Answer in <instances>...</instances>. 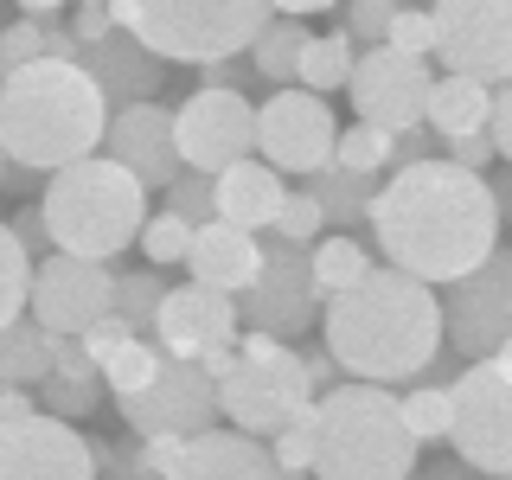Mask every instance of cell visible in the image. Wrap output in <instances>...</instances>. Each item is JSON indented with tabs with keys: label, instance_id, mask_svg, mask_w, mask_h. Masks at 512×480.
<instances>
[{
	"label": "cell",
	"instance_id": "cell-1",
	"mask_svg": "<svg viewBox=\"0 0 512 480\" xmlns=\"http://www.w3.org/2000/svg\"><path fill=\"white\" fill-rule=\"evenodd\" d=\"M365 224L378 231L391 269L416 282H455L500 250V199H493L487 173H461L442 154L397 167L372 192Z\"/></svg>",
	"mask_w": 512,
	"mask_h": 480
},
{
	"label": "cell",
	"instance_id": "cell-2",
	"mask_svg": "<svg viewBox=\"0 0 512 480\" xmlns=\"http://www.w3.org/2000/svg\"><path fill=\"white\" fill-rule=\"evenodd\" d=\"M320 333L352 384H404L442 352V308L429 282L372 263L346 295L320 301Z\"/></svg>",
	"mask_w": 512,
	"mask_h": 480
},
{
	"label": "cell",
	"instance_id": "cell-3",
	"mask_svg": "<svg viewBox=\"0 0 512 480\" xmlns=\"http://www.w3.org/2000/svg\"><path fill=\"white\" fill-rule=\"evenodd\" d=\"M109 103L71 58H39L0 77V160L26 173H58L103 148Z\"/></svg>",
	"mask_w": 512,
	"mask_h": 480
},
{
	"label": "cell",
	"instance_id": "cell-4",
	"mask_svg": "<svg viewBox=\"0 0 512 480\" xmlns=\"http://www.w3.org/2000/svg\"><path fill=\"white\" fill-rule=\"evenodd\" d=\"M39 218L52 231L58 256H84V263H109L135 244L141 218H148V192H141L109 154H84L45 180Z\"/></svg>",
	"mask_w": 512,
	"mask_h": 480
},
{
	"label": "cell",
	"instance_id": "cell-5",
	"mask_svg": "<svg viewBox=\"0 0 512 480\" xmlns=\"http://www.w3.org/2000/svg\"><path fill=\"white\" fill-rule=\"evenodd\" d=\"M416 448L384 384H333L314 397V480H410Z\"/></svg>",
	"mask_w": 512,
	"mask_h": 480
},
{
	"label": "cell",
	"instance_id": "cell-6",
	"mask_svg": "<svg viewBox=\"0 0 512 480\" xmlns=\"http://www.w3.org/2000/svg\"><path fill=\"white\" fill-rule=\"evenodd\" d=\"M109 20L160 64H218L244 58L276 13L269 0H109Z\"/></svg>",
	"mask_w": 512,
	"mask_h": 480
},
{
	"label": "cell",
	"instance_id": "cell-7",
	"mask_svg": "<svg viewBox=\"0 0 512 480\" xmlns=\"http://www.w3.org/2000/svg\"><path fill=\"white\" fill-rule=\"evenodd\" d=\"M212 391L224 423L256 442H269L282 423L314 410V384L301 372V352L288 340H269V333H237L231 365L212 378Z\"/></svg>",
	"mask_w": 512,
	"mask_h": 480
},
{
	"label": "cell",
	"instance_id": "cell-8",
	"mask_svg": "<svg viewBox=\"0 0 512 480\" xmlns=\"http://www.w3.org/2000/svg\"><path fill=\"white\" fill-rule=\"evenodd\" d=\"M448 448L487 480L512 474V352L474 359L455 372V384H448Z\"/></svg>",
	"mask_w": 512,
	"mask_h": 480
},
{
	"label": "cell",
	"instance_id": "cell-9",
	"mask_svg": "<svg viewBox=\"0 0 512 480\" xmlns=\"http://www.w3.org/2000/svg\"><path fill=\"white\" fill-rule=\"evenodd\" d=\"M436 308H442V346L461 365L500 359L512 346V256L493 250L487 263H474L468 276L448 282V295Z\"/></svg>",
	"mask_w": 512,
	"mask_h": 480
},
{
	"label": "cell",
	"instance_id": "cell-10",
	"mask_svg": "<svg viewBox=\"0 0 512 480\" xmlns=\"http://www.w3.org/2000/svg\"><path fill=\"white\" fill-rule=\"evenodd\" d=\"M429 58L448 64V77L506 84L512 77V0H429Z\"/></svg>",
	"mask_w": 512,
	"mask_h": 480
},
{
	"label": "cell",
	"instance_id": "cell-11",
	"mask_svg": "<svg viewBox=\"0 0 512 480\" xmlns=\"http://www.w3.org/2000/svg\"><path fill=\"white\" fill-rule=\"evenodd\" d=\"M237 327L269 333V340H288V333H308L320 320V295L308 276V250L282 244V237H256V282L231 295Z\"/></svg>",
	"mask_w": 512,
	"mask_h": 480
},
{
	"label": "cell",
	"instance_id": "cell-12",
	"mask_svg": "<svg viewBox=\"0 0 512 480\" xmlns=\"http://www.w3.org/2000/svg\"><path fill=\"white\" fill-rule=\"evenodd\" d=\"M173 148L186 173H224L256 154V109L244 90H192L173 109Z\"/></svg>",
	"mask_w": 512,
	"mask_h": 480
},
{
	"label": "cell",
	"instance_id": "cell-13",
	"mask_svg": "<svg viewBox=\"0 0 512 480\" xmlns=\"http://www.w3.org/2000/svg\"><path fill=\"white\" fill-rule=\"evenodd\" d=\"M109 295H116V269L109 263H84V256H39L26 282V314L39 320L58 340H77L96 320L109 314Z\"/></svg>",
	"mask_w": 512,
	"mask_h": 480
},
{
	"label": "cell",
	"instance_id": "cell-14",
	"mask_svg": "<svg viewBox=\"0 0 512 480\" xmlns=\"http://www.w3.org/2000/svg\"><path fill=\"white\" fill-rule=\"evenodd\" d=\"M116 410L135 436H199V429H218V391L192 359H160L154 378L135 397H116Z\"/></svg>",
	"mask_w": 512,
	"mask_h": 480
},
{
	"label": "cell",
	"instance_id": "cell-15",
	"mask_svg": "<svg viewBox=\"0 0 512 480\" xmlns=\"http://www.w3.org/2000/svg\"><path fill=\"white\" fill-rule=\"evenodd\" d=\"M436 84L429 58H404L391 45H372V52L352 58V109H359L365 128H384V135H404V128H423V96Z\"/></svg>",
	"mask_w": 512,
	"mask_h": 480
},
{
	"label": "cell",
	"instance_id": "cell-16",
	"mask_svg": "<svg viewBox=\"0 0 512 480\" xmlns=\"http://www.w3.org/2000/svg\"><path fill=\"white\" fill-rule=\"evenodd\" d=\"M333 135H340V122H333L327 96L269 90V103L256 109V148H263V167L276 173H314L333 154Z\"/></svg>",
	"mask_w": 512,
	"mask_h": 480
},
{
	"label": "cell",
	"instance_id": "cell-17",
	"mask_svg": "<svg viewBox=\"0 0 512 480\" xmlns=\"http://www.w3.org/2000/svg\"><path fill=\"white\" fill-rule=\"evenodd\" d=\"M0 480H96L90 436L58 416H20L0 423Z\"/></svg>",
	"mask_w": 512,
	"mask_h": 480
},
{
	"label": "cell",
	"instance_id": "cell-18",
	"mask_svg": "<svg viewBox=\"0 0 512 480\" xmlns=\"http://www.w3.org/2000/svg\"><path fill=\"white\" fill-rule=\"evenodd\" d=\"M103 154L135 180L141 192H167L180 180V148H173V109L160 103H128V109H109V128H103Z\"/></svg>",
	"mask_w": 512,
	"mask_h": 480
},
{
	"label": "cell",
	"instance_id": "cell-19",
	"mask_svg": "<svg viewBox=\"0 0 512 480\" xmlns=\"http://www.w3.org/2000/svg\"><path fill=\"white\" fill-rule=\"evenodd\" d=\"M148 340L160 346V359H205V352L237 346V308H231V295L199 288V282L167 288Z\"/></svg>",
	"mask_w": 512,
	"mask_h": 480
},
{
	"label": "cell",
	"instance_id": "cell-20",
	"mask_svg": "<svg viewBox=\"0 0 512 480\" xmlns=\"http://www.w3.org/2000/svg\"><path fill=\"white\" fill-rule=\"evenodd\" d=\"M71 64L90 77L96 90H103V103L109 109H128V103H154V90H160V58H148L128 32H103V39H90V45H77Z\"/></svg>",
	"mask_w": 512,
	"mask_h": 480
},
{
	"label": "cell",
	"instance_id": "cell-21",
	"mask_svg": "<svg viewBox=\"0 0 512 480\" xmlns=\"http://www.w3.org/2000/svg\"><path fill=\"white\" fill-rule=\"evenodd\" d=\"M160 480H282L269 448L256 436H237V429H199V436L180 442L173 468Z\"/></svg>",
	"mask_w": 512,
	"mask_h": 480
},
{
	"label": "cell",
	"instance_id": "cell-22",
	"mask_svg": "<svg viewBox=\"0 0 512 480\" xmlns=\"http://www.w3.org/2000/svg\"><path fill=\"white\" fill-rule=\"evenodd\" d=\"M282 173L276 167H263V160H237V167H224L212 173V218L218 224H231V231H269L276 224V205H282Z\"/></svg>",
	"mask_w": 512,
	"mask_h": 480
},
{
	"label": "cell",
	"instance_id": "cell-23",
	"mask_svg": "<svg viewBox=\"0 0 512 480\" xmlns=\"http://www.w3.org/2000/svg\"><path fill=\"white\" fill-rule=\"evenodd\" d=\"M186 269L199 288H218V295H237V288L256 282V237L231 231V224H192V244H186Z\"/></svg>",
	"mask_w": 512,
	"mask_h": 480
},
{
	"label": "cell",
	"instance_id": "cell-24",
	"mask_svg": "<svg viewBox=\"0 0 512 480\" xmlns=\"http://www.w3.org/2000/svg\"><path fill=\"white\" fill-rule=\"evenodd\" d=\"M487 103H493V90L474 84V77H436L429 96H423V128L436 141H448V135H480V128H487Z\"/></svg>",
	"mask_w": 512,
	"mask_h": 480
},
{
	"label": "cell",
	"instance_id": "cell-25",
	"mask_svg": "<svg viewBox=\"0 0 512 480\" xmlns=\"http://www.w3.org/2000/svg\"><path fill=\"white\" fill-rule=\"evenodd\" d=\"M301 180H308L301 192H308V199L320 205V224H340V231L365 218V205H372V192H378L372 180H359V173L333 167V160H320L314 173H301Z\"/></svg>",
	"mask_w": 512,
	"mask_h": 480
},
{
	"label": "cell",
	"instance_id": "cell-26",
	"mask_svg": "<svg viewBox=\"0 0 512 480\" xmlns=\"http://www.w3.org/2000/svg\"><path fill=\"white\" fill-rule=\"evenodd\" d=\"M301 45H308V26H301V20H269L250 39V52H244L250 58V77H256V84H269V90H295Z\"/></svg>",
	"mask_w": 512,
	"mask_h": 480
},
{
	"label": "cell",
	"instance_id": "cell-27",
	"mask_svg": "<svg viewBox=\"0 0 512 480\" xmlns=\"http://www.w3.org/2000/svg\"><path fill=\"white\" fill-rule=\"evenodd\" d=\"M45 372H52V333L32 314L7 320V327H0V384H26L32 391Z\"/></svg>",
	"mask_w": 512,
	"mask_h": 480
},
{
	"label": "cell",
	"instance_id": "cell-28",
	"mask_svg": "<svg viewBox=\"0 0 512 480\" xmlns=\"http://www.w3.org/2000/svg\"><path fill=\"white\" fill-rule=\"evenodd\" d=\"M71 32L58 20H7L0 26V77H13L20 64H39V58H71Z\"/></svg>",
	"mask_w": 512,
	"mask_h": 480
},
{
	"label": "cell",
	"instance_id": "cell-29",
	"mask_svg": "<svg viewBox=\"0 0 512 480\" xmlns=\"http://www.w3.org/2000/svg\"><path fill=\"white\" fill-rule=\"evenodd\" d=\"M372 269V250L359 244V237H314V250H308V276H314V295L327 301V295H346L352 282Z\"/></svg>",
	"mask_w": 512,
	"mask_h": 480
},
{
	"label": "cell",
	"instance_id": "cell-30",
	"mask_svg": "<svg viewBox=\"0 0 512 480\" xmlns=\"http://www.w3.org/2000/svg\"><path fill=\"white\" fill-rule=\"evenodd\" d=\"M352 39L346 32H327V39H308L301 45V58H295V90H308V96H327V90H346V77H352Z\"/></svg>",
	"mask_w": 512,
	"mask_h": 480
},
{
	"label": "cell",
	"instance_id": "cell-31",
	"mask_svg": "<svg viewBox=\"0 0 512 480\" xmlns=\"http://www.w3.org/2000/svg\"><path fill=\"white\" fill-rule=\"evenodd\" d=\"M160 301H167V282H160V269H135V276H116L109 314L128 320V327H135V340H148V333H154V314H160Z\"/></svg>",
	"mask_w": 512,
	"mask_h": 480
},
{
	"label": "cell",
	"instance_id": "cell-32",
	"mask_svg": "<svg viewBox=\"0 0 512 480\" xmlns=\"http://www.w3.org/2000/svg\"><path fill=\"white\" fill-rule=\"evenodd\" d=\"M397 416H404V436L416 448L448 442V384H416L410 397H397Z\"/></svg>",
	"mask_w": 512,
	"mask_h": 480
},
{
	"label": "cell",
	"instance_id": "cell-33",
	"mask_svg": "<svg viewBox=\"0 0 512 480\" xmlns=\"http://www.w3.org/2000/svg\"><path fill=\"white\" fill-rule=\"evenodd\" d=\"M32 397H39V416L84 423V416L103 404V384H96V378H58V372H45L39 384H32Z\"/></svg>",
	"mask_w": 512,
	"mask_h": 480
},
{
	"label": "cell",
	"instance_id": "cell-34",
	"mask_svg": "<svg viewBox=\"0 0 512 480\" xmlns=\"http://www.w3.org/2000/svg\"><path fill=\"white\" fill-rule=\"evenodd\" d=\"M384 154H391V135L384 128H365V122H352L333 135V167H346V173H359V180H378L384 173Z\"/></svg>",
	"mask_w": 512,
	"mask_h": 480
},
{
	"label": "cell",
	"instance_id": "cell-35",
	"mask_svg": "<svg viewBox=\"0 0 512 480\" xmlns=\"http://www.w3.org/2000/svg\"><path fill=\"white\" fill-rule=\"evenodd\" d=\"M154 365H160V346L154 340H128L122 352H109V359L96 365V378L109 384V397H135L141 384L154 378Z\"/></svg>",
	"mask_w": 512,
	"mask_h": 480
},
{
	"label": "cell",
	"instance_id": "cell-36",
	"mask_svg": "<svg viewBox=\"0 0 512 480\" xmlns=\"http://www.w3.org/2000/svg\"><path fill=\"white\" fill-rule=\"evenodd\" d=\"M135 244H141V256H148V269L186 263V244H192V224H186V218H173V212H154V218H141Z\"/></svg>",
	"mask_w": 512,
	"mask_h": 480
},
{
	"label": "cell",
	"instance_id": "cell-37",
	"mask_svg": "<svg viewBox=\"0 0 512 480\" xmlns=\"http://www.w3.org/2000/svg\"><path fill=\"white\" fill-rule=\"evenodd\" d=\"M263 448H269V461H276L282 480H301V474H308V461H314V410L295 416V423H282Z\"/></svg>",
	"mask_w": 512,
	"mask_h": 480
},
{
	"label": "cell",
	"instance_id": "cell-38",
	"mask_svg": "<svg viewBox=\"0 0 512 480\" xmlns=\"http://www.w3.org/2000/svg\"><path fill=\"white\" fill-rule=\"evenodd\" d=\"M26 282H32V263H26V250L13 244V231L0 224V327L26 314Z\"/></svg>",
	"mask_w": 512,
	"mask_h": 480
},
{
	"label": "cell",
	"instance_id": "cell-39",
	"mask_svg": "<svg viewBox=\"0 0 512 480\" xmlns=\"http://www.w3.org/2000/svg\"><path fill=\"white\" fill-rule=\"evenodd\" d=\"M269 231L282 237V244H301L308 250L320 231H327V224H320V205L308 199V192H282V205H276V224H269Z\"/></svg>",
	"mask_w": 512,
	"mask_h": 480
},
{
	"label": "cell",
	"instance_id": "cell-40",
	"mask_svg": "<svg viewBox=\"0 0 512 480\" xmlns=\"http://www.w3.org/2000/svg\"><path fill=\"white\" fill-rule=\"evenodd\" d=\"M404 7V0H346V39L352 45H365V52H372V45H384V26H391V13Z\"/></svg>",
	"mask_w": 512,
	"mask_h": 480
},
{
	"label": "cell",
	"instance_id": "cell-41",
	"mask_svg": "<svg viewBox=\"0 0 512 480\" xmlns=\"http://www.w3.org/2000/svg\"><path fill=\"white\" fill-rule=\"evenodd\" d=\"M96 480H160L148 461H141V442H90Z\"/></svg>",
	"mask_w": 512,
	"mask_h": 480
},
{
	"label": "cell",
	"instance_id": "cell-42",
	"mask_svg": "<svg viewBox=\"0 0 512 480\" xmlns=\"http://www.w3.org/2000/svg\"><path fill=\"white\" fill-rule=\"evenodd\" d=\"M160 212L186 218V224H212V180L205 173H180V180L167 186V205Z\"/></svg>",
	"mask_w": 512,
	"mask_h": 480
},
{
	"label": "cell",
	"instance_id": "cell-43",
	"mask_svg": "<svg viewBox=\"0 0 512 480\" xmlns=\"http://www.w3.org/2000/svg\"><path fill=\"white\" fill-rule=\"evenodd\" d=\"M384 45L404 58H429V45H436V32H429V13L423 7H397L391 26H384Z\"/></svg>",
	"mask_w": 512,
	"mask_h": 480
},
{
	"label": "cell",
	"instance_id": "cell-44",
	"mask_svg": "<svg viewBox=\"0 0 512 480\" xmlns=\"http://www.w3.org/2000/svg\"><path fill=\"white\" fill-rule=\"evenodd\" d=\"M7 231H13V244L26 250V263L52 256V231H45V218H39V199H32V205H20V212L7 218Z\"/></svg>",
	"mask_w": 512,
	"mask_h": 480
},
{
	"label": "cell",
	"instance_id": "cell-45",
	"mask_svg": "<svg viewBox=\"0 0 512 480\" xmlns=\"http://www.w3.org/2000/svg\"><path fill=\"white\" fill-rule=\"evenodd\" d=\"M128 340H135V327H128V320H116V314H103L90 333H77V346H84V359H90V365H103L109 352H122Z\"/></svg>",
	"mask_w": 512,
	"mask_h": 480
},
{
	"label": "cell",
	"instance_id": "cell-46",
	"mask_svg": "<svg viewBox=\"0 0 512 480\" xmlns=\"http://www.w3.org/2000/svg\"><path fill=\"white\" fill-rule=\"evenodd\" d=\"M442 160H448V167H461V173H487L500 154H493L487 135H448L442 141Z\"/></svg>",
	"mask_w": 512,
	"mask_h": 480
},
{
	"label": "cell",
	"instance_id": "cell-47",
	"mask_svg": "<svg viewBox=\"0 0 512 480\" xmlns=\"http://www.w3.org/2000/svg\"><path fill=\"white\" fill-rule=\"evenodd\" d=\"M436 148L442 141L429 135V128H404V135H391V154H384V167H416V160H436Z\"/></svg>",
	"mask_w": 512,
	"mask_h": 480
},
{
	"label": "cell",
	"instance_id": "cell-48",
	"mask_svg": "<svg viewBox=\"0 0 512 480\" xmlns=\"http://www.w3.org/2000/svg\"><path fill=\"white\" fill-rule=\"evenodd\" d=\"M52 372L58 378H96V365L84 359V346H77V340H58V333H52Z\"/></svg>",
	"mask_w": 512,
	"mask_h": 480
},
{
	"label": "cell",
	"instance_id": "cell-49",
	"mask_svg": "<svg viewBox=\"0 0 512 480\" xmlns=\"http://www.w3.org/2000/svg\"><path fill=\"white\" fill-rule=\"evenodd\" d=\"M199 77H205L199 90H244V84H250V64L218 58V64H199Z\"/></svg>",
	"mask_w": 512,
	"mask_h": 480
},
{
	"label": "cell",
	"instance_id": "cell-50",
	"mask_svg": "<svg viewBox=\"0 0 512 480\" xmlns=\"http://www.w3.org/2000/svg\"><path fill=\"white\" fill-rule=\"evenodd\" d=\"M20 416H39V397H32L26 384H7V391H0V423H20Z\"/></svg>",
	"mask_w": 512,
	"mask_h": 480
},
{
	"label": "cell",
	"instance_id": "cell-51",
	"mask_svg": "<svg viewBox=\"0 0 512 480\" xmlns=\"http://www.w3.org/2000/svg\"><path fill=\"white\" fill-rule=\"evenodd\" d=\"M301 372H308L314 391H333V384H340V365H333V352H327V346L308 352V359H301Z\"/></svg>",
	"mask_w": 512,
	"mask_h": 480
},
{
	"label": "cell",
	"instance_id": "cell-52",
	"mask_svg": "<svg viewBox=\"0 0 512 480\" xmlns=\"http://www.w3.org/2000/svg\"><path fill=\"white\" fill-rule=\"evenodd\" d=\"M327 7H340V0H269L276 20H308V13H327Z\"/></svg>",
	"mask_w": 512,
	"mask_h": 480
},
{
	"label": "cell",
	"instance_id": "cell-53",
	"mask_svg": "<svg viewBox=\"0 0 512 480\" xmlns=\"http://www.w3.org/2000/svg\"><path fill=\"white\" fill-rule=\"evenodd\" d=\"M13 7H20V20H58L71 0H13Z\"/></svg>",
	"mask_w": 512,
	"mask_h": 480
},
{
	"label": "cell",
	"instance_id": "cell-54",
	"mask_svg": "<svg viewBox=\"0 0 512 480\" xmlns=\"http://www.w3.org/2000/svg\"><path fill=\"white\" fill-rule=\"evenodd\" d=\"M77 7H109V0H77Z\"/></svg>",
	"mask_w": 512,
	"mask_h": 480
},
{
	"label": "cell",
	"instance_id": "cell-55",
	"mask_svg": "<svg viewBox=\"0 0 512 480\" xmlns=\"http://www.w3.org/2000/svg\"><path fill=\"white\" fill-rule=\"evenodd\" d=\"M0 186H7V160H0Z\"/></svg>",
	"mask_w": 512,
	"mask_h": 480
},
{
	"label": "cell",
	"instance_id": "cell-56",
	"mask_svg": "<svg viewBox=\"0 0 512 480\" xmlns=\"http://www.w3.org/2000/svg\"><path fill=\"white\" fill-rule=\"evenodd\" d=\"M0 391H7V384H0Z\"/></svg>",
	"mask_w": 512,
	"mask_h": 480
}]
</instances>
